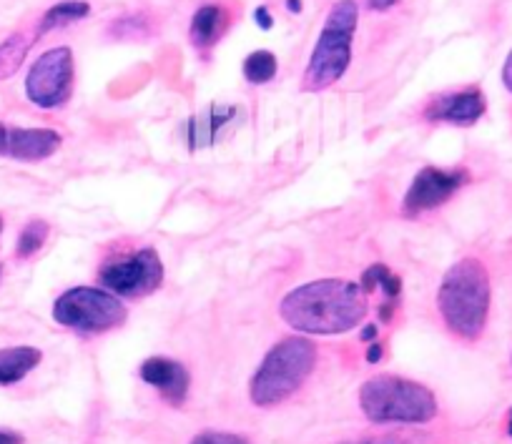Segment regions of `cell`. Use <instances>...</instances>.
Returning <instances> with one entry per match:
<instances>
[{
	"label": "cell",
	"mask_w": 512,
	"mask_h": 444,
	"mask_svg": "<svg viewBox=\"0 0 512 444\" xmlns=\"http://www.w3.org/2000/svg\"><path fill=\"white\" fill-rule=\"evenodd\" d=\"M367 3L369 11H377V13H387L392 11V8H397L402 3V0H364Z\"/></svg>",
	"instance_id": "cell-24"
},
{
	"label": "cell",
	"mask_w": 512,
	"mask_h": 444,
	"mask_svg": "<svg viewBox=\"0 0 512 444\" xmlns=\"http://www.w3.org/2000/svg\"><path fill=\"white\" fill-rule=\"evenodd\" d=\"M128 317L121 296L103 286H73L53 302V319L78 334H103L121 327Z\"/></svg>",
	"instance_id": "cell-6"
},
{
	"label": "cell",
	"mask_w": 512,
	"mask_h": 444,
	"mask_svg": "<svg viewBox=\"0 0 512 444\" xmlns=\"http://www.w3.org/2000/svg\"><path fill=\"white\" fill-rule=\"evenodd\" d=\"M33 43H36V36L26 31H13L0 41V81H8L21 71Z\"/></svg>",
	"instance_id": "cell-18"
},
{
	"label": "cell",
	"mask_w": 512,
	"mask_h": 444,
	"mask_svg": "<svg viewBox=\"0 0 512 444\" xmlns=\"http://www.w3.org/2000/svg\"><path fill=\"white\" fill-rule=\"evenodd\" d=\"M0 444H26V439L13 429H0Z\"/></svg>",
	"instance_id": "cell-25"
},
{
	"label": "cell",
	"mask_w": 512,
	"mask_h": 444,
	"mask_svg": "<svg viewBox=\"0 0 512 444\" xmlns=\"http://www.w3.org/2000/svg\"><path fill=\"white\" fill-rule=\"evenodd\" d=\"M342 444H369V442H342Z\"/></svg>",
	"instance_id": "cell-32"
},
{
	"label": "cell",
	"mask_w": 512,
	"mask_h": 444,
	"mask_svg": "<svg viewBox=\"0 0 512 444\" xmlns=\"http://www.w3.org/2000/svg\"><path fill=\"white\" fill-rule=\"evenodd\" d=\"M507 434L512 437V412H510V424H507Z\"/></svg>",
	"instance_id": "cell-31"
},
{
	"label": "cell",
	"mask_w": 512,
	"mask_h": 444,
	"mask_svg": "<svg viewBox=\"0 0 512 444\" xmlns=\"http://www.w3.org/2000/svg\"><path fill=\"white\" fill-rule=\"evenodd\" d=\"M236 116H239V111L234 106H224V103H214L206 111L191 116L184 123V138L189 143V151L214 146L221 138V133L236 121Z\"/></svg>",
	"instance_id": "cell-14"
},
{
	"label": "cell",
	"mask_w": 512,
	"mask_h": 444,
	"mask_svg": "<svg viewBox=\"0 0 512 444\" xmlns=\"http://www.w3.org/2000/svg\"><path fill=\"white\" fill-rule=\"evenodd\" d=\"M364 342H377V324H369L367 329L362 332Z\"/></svg>",
	"instance_id": "cell-29"
},
{
	"label": "cell",
	"mask_w": 512,
	"mask_h": 444,
	"mask_svg": "<svg viewBox=\"0 0 512 444\" xmlns=\"http://www.w3.org/2000/svg\"><path fill=\"white\" fill-rule=\"evenodd\" d=\"M3 226H6V219H3V214H0V234H3Z\"/></svg>",
	"instance_id": "cell-30"
},
{
	"label": "cell",
	"mask_w": 512,
	"mask_h": 444,
	"mask_svg": "<svg viewBox=\"0 0 512 444\" xmlns=\"http://www.w3.org/2000/svg\"><path fill=\"white\" fill-rule=\"evenodd\" d=\"M487 111V98L482 88L465 86L460 91H447L430 98L422 108L427 123H450V126H475Z\"/></svg>",
	"instance_id": "cell-11"
},
{
	"label": "cell",
	"mask_w": 512,
	"mask_h": 444,
	"mask_svg": "<svg viewBox=\"0 0 512 444\" xmlns=\"http://www.w3.org/2000/svg\"><path fill=\"white\" fill-rule=\"evenodd\" d=\"M442 322L455 337L477 342L490 314V274L480 259H460L442 276L437 291Z\"/></svg>",
	"instance_id": "cell-2"
},
{
	"label": "cell",
	"mask_w": 512,
	"mask_h": 444,
	"mask_svg": "<svg viewBox=\"0 0 512 444\" xmlns=\"http://www.w3.org/2000/svg\"><path fill=\"white\" fill-rule=\"evenodd\" d=\"M48 234H51V226H48V221H43V219L28 221L16 239V251H13V254H16V259L18 261L33 259V256H36L38 251L46 246Z\"/></svg>",
	"instance_id": "cell-20"
},
{
	"label": "cell",
	"mask_w": 512,
	"mask_h": 444,
	"mask_svg": "<svg viewBox=\"0 0 512 444\" xmlns=\"http://www.w3.org/2000/svg\"><path fill=\"white\" fill-rule=\"evenodd\" d=\"M98 281L103 289L113 291L116 296L136 299V296H146L159 289L164 281V264H161L159 251L151 246L118 251L103 259Z\"/></svg>",
	"instance_id": "cell-8"
},
{
	"label": "cell",
	"mask_w": 512,
	"mask_h": 444,
	"mask_svg": "<svg viewBox=\"0 0 512 444\" xmlns=\"http://www.w3.org/2000/svg\"><path fill=\"white\" fill-rule=\"evenodd\" d=\"M76 88V58L68 46L43 51L26 73L23 91L41 111H58L66 106Z\"/></svg>",
	"instance_id": "cell-7"
},
{
	"label": "cell",
	"mask_w": 512,
	"mask_h": 444,
	"mask_svg": "<svg viewBox=\"0 0 512 444\" xmlns=\"http://www.w3.org/2000/svg\"><path fill=\"white\" fill-rule=\"evenodd\" d=\"M254 23L259 28H262V31H272V26H274V16H272V11H269L267 6H259L254 11Z\"/></svg>",
	"instance_id": "cell-23"
},
{
	"label": "cell",
	"mask_w": 512,
	"mask_h": 444,
	"mask_svg": "<svg viewBox=\"0 0 512 444\" xmlns=\"http://www.w3.org/2000/svg\"><path fill=\"white\" fill-rule=\"evenodd\" d=\"M0 279H3V264H0Z\"/></svg>",
	"instance_id": "cell-33"
},
{
	"label": "cell",
	"mask_w": 512,
	"mask_h": 444,
	"mask_svg": "<svg viewBox=\"0 0 512 444\" xmlns=\"http://www.w3.org/2000/svg\"><path fill=\"white\" fill-rule=\"evenodd\" d=\"M369 312L367 291L349 279H317L289 291L279 314L302 334L332 337L357 327Z\"/></svg>",
	"instance_id": "cell-1"
},
{
	"label": "cell",
	"mask_w": 512,
	"mask_h": 444,
	"mask_svg": "<svg viewBox=\"0 0 512 444\" xmlns=\"http://www.w3.org/2000/svg\"><path fill=\"white\" fill-rule=\"evenodd\" d=\"M41 359V349L28 347V344L0 349V387H13L23 382L41 364Z\"/></svg>",
	"instance_id": "cell-16"
},
{
	"label": "cell",
	"mask_w": 512,
	"mask_h": 444,
	"mask_svg": "<svg viewBox=\"0 0 512 444\" xmlns=\"http://www.w3.org/2000/svg\"><path fill=\"white\" fill-rule=\"evenodd\" d=\"M189 444H251L249 439L234 432H201Z\"/></svg>",
	"instance_id": "cell-22"
},
{
	"label": "cell",
	"mask_w": 512,
	"mask_h": 444,
	"mask_svg": "<svg viewBox=\"0 0 512 444\" xmlns=\"http://www.w3.org/2000/svg\"><path fill=\"white\" fill-rule=\"evenodd\" d=\"M502 83H505L507 91L512 93V51L507 53L505 58V66H502Z\"/></svg>",
	"instance_id": "cell-26"
},
{
	"label": "cell",
	"mask_w": 512,
	"mask_h": 444,
	"mask_svg": "<svg viewBox=\"0 0 512 444\" xmlns=\"http://www.w3.org/2000/svg\"><path fill=\"white\" fill-rule=\"evenodd\" d=\"M470 181L465 169H437V166H425L420 174L412 179L407 189L402 211L405 216H422L432 209H440L442 204L452 199L462 186Z\"/></svg>",
	"instance_id": "cell-9"
},
{
	"label": "cell",
	"mask_w": 512,
	"mask_h": 444,
	"mask_svg": "<svg viewBox=\"0 0 512 444\" xmlns=\"http://www.w3.org/2000/svg\"><path fill=\"white\" fill-rule=\"evenodd\" d=\"M359 26L357 0H337L329 8L317 43L302 76V91L319 93L332 88L352 66L354 36Z\"/></svg>",
	"instance_id": "cell-3"
},
{
	"label": "cell",
	"mask_w": 512,
	"mask_h": 444,
	"mask_svg": "<svg viewBox=\"0 0 512 444\" xmlns=\"http://www.w3.org/2000/svg\"><path fill=\"white\" fill-rule=\"evenodd\" d=\"M382 352H384V349H382V344H379V342H372V344H369L367 362H369V364L379 362V359H382Z\"/></svg>",
	"instance_id": "cell-27"
},
{
	"label": "cell",
	"mask_w": 512,
	"mask_h": 444,
	"mask_svg": "<svg viewBox=\"0 0 512 444\" xmlns=\"http://www.w3.org/2000/svg\"><path fill=\"white\" fill-rule=\"evenodd\" d=\"M141 379H144L149 387L159 389L161 397L166 399L174 407H181L189 397V387H191V377L189 369L184 367L181 362L169 357H151L141 364L139 369Z\"/></svg>",
	"instance_id": "cell-13"
},
{
	"label": "cell",
	"mask_w": 512,
	"mask_h": 444,
	"mask_svg": "<svg viewBox=\"0 0 512 444\" xmlns=\"http://www.w3.org/2000/svg\"><path fill=\"white\" fill-rule=\"evenodd\" d=\"M359 407L369 422L425 424L435 419L437 399L425 384L395 374H379L362 384Z\"/></svg>",
	"instance_id": "cell-5"
},
{
	"label": "cell",
	"mask_w": 512,
	"mask_h": 444,
	"mask_svg": "<svg viewBox=\"0 0 512 444\" xmlns=\"http://www.w3.org/2000/svg\"><path fill=\"white\" fill-rule=\"evenodd\" d=\"M279 61L272 51L262 48V51H254L244 58V66H241V73H244L246 81L251 86H264V83H272L277 78Z\"/></svg>",
	"instance_id": "cell-19"
},
{
	"label": "cell",
	"mask_w": 512,
	"mask_h": 444,
	"mask_svg": "<svg viewBox=\"0 0 512 444\" xmlns=\"http://www.w3.org/2000/svg\"><path fill=\"white\" fill-rule=\"evenodd\" d=\"M362 289L364 291H377L379 289L384 294V299H387V302H395L397 296H400V291H402V284H400V279H397V276L392 274L390 269H387V266L372 264L367 271H364Z\"/></svg>",
	"instance_id": "cell-21"
},
{
	"label": "cell",
	"mask_w": 512,
	"mask_h": 444,
	"mask_svg": "<svg viewBox=\"0 0 512 444\" xmlns=\"http://www.w3.org/2000/svg\"><path fill=\"white\" fill-rule=\"evenodd\" d=\"M236 18H239V6L226 3V0H209L196 8L189 23V43L194 46V51L199 56H209L224 41Z\"/></svg>",
	"instance_id": "cell-12"
},
{
	"label": "cell",
	"mask_w": 512,
	"mask_h": 444,
	"mask_svg": "<svg viewBox=\"0 0 512 444\" xmlns=\"http://www.w3.org/2000/svg\"><path fill=\"white\" fill-rule=\"evenodd\" d=\"M284 6H287V11L292 13V16H299L302 13V0H284Z\"/></svg>",
	"instance_id": "cell-28"
},
{
	"label": "cell",
	"mask_w": 512,
	"mask_h": 444,
	"mask_svg": "<svg viewBox=\"0 0 512 444\" xmlns=\"http://www.w3.org/2000/svg\"><path fill=\"white\" fill-rule=\"evenodd\" d=\"M88 16H91V3H88V0H58L56 6H51L43 13L33 36H36V41H41L48 33L61 31V28L73 26V23L86 21Z\"/></svg>",
	"instance_id": "cell-17"
},
{
	"label": "cell",
	"mask_w": 512,
	"mask_h": 444,
	"mask_svg": "<svg viewBox=\"0 0 512 444\" xmlns=\"http://www.w3.org/2000/svg\"><path fill=\"white\" fill-rule=\"evenodd\" d=\"M63 136L56 128H23L0 123V159L38 164L56 154Z\"/></svg>",
	"instance_id": "cell-10"
},
{
	"label": "cell",
	"mask_w": 512,
	"mask_h": 444,
	"mask_svg": "<svg viewBox=\"0 0 512 444\" xmlns=\"http://www.w3.org/2000/svg\"><path fill=\"white\" fill-rule=\"evenodd\" d=\"M159 33V18L149 11H131L113 18L106 26L108 41L118 43H144Z\"/></svg>",
	"instance_id": "cell-15"
},
{
	"label": "cell",
	"mask_w": 512,
	"mask_h": 444,
	"mask_svg": "<svg viewBox=\"0 0 512 444\" xmlns=\"http://www.w3.org/2000/svg\"><path fill=\"white\" fill-rule=\"evenodd\" d=\"M317 347L307 337H287L269 349L264 362L254 372L249 397L256 407H277L287 402L314 372Z\"/></svg>",
	"instance_id": "cell-4"
}]
</instances>
